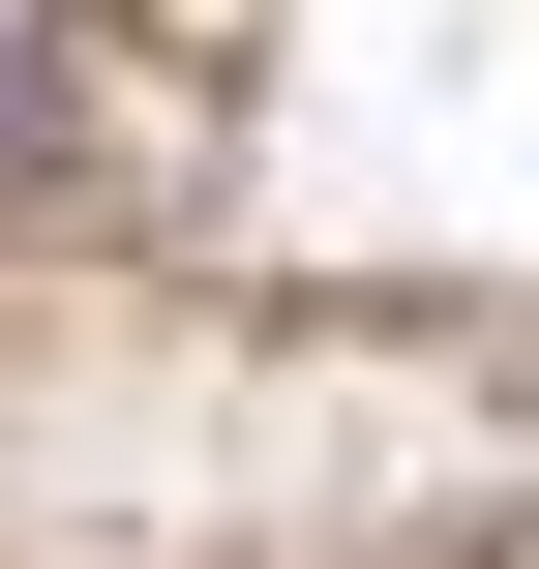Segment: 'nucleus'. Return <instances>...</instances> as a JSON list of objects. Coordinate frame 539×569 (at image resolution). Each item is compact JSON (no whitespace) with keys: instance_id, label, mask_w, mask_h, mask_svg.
I'll return each mask as SVG.
<instances>
[{"instance_id":"nucleus-1","label":"nucleus","mask_w":539,"mask_h":569,"mask_svg":"<svg viewBox=\"0 0 539 569\" xmlns=\"http://www.w3.org/2000/svg\"><path fill=\"white\" fill-rule=\"evenodd\" d=\"M0 150H30V0H0Z\"/></svg>"}]
</instances>
